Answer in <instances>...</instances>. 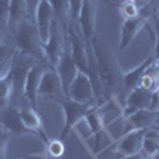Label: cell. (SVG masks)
Wrapping results in <instances>:
<instances>
[{
    "label": "cell",
    "mask_w": 159,
    "mask_h": 159,
    "mask_svg": "<svg viewBox=\"0 0 159 159\" xmlns=\"http://www.w3.org/2000/svg\"><path fill=\"white\" fill-rule=\"evenodd\" d=\"M67 46L70 51V56L80 72H88V51H86V42L83 37L75 34L73 29H67Z\"/></svg>",
    "instance_id": "10"
},
{
    "label": "cell",
    "mask_w": 159,
    "mask_h": 159,
    "mask_svg": "<svg viewBox=\"0 0 159 159\" xmlns=\"http://www.w3.org/2000/svg\"><path fill=\"white\" fill-rule=\"evenodd\" d=\"M84 123H86V126H88V129H89V132H91L92 137L100 135L102 132L105 130V126H103V121H102V116L99 115V111H97L96 107H92V108L86 113Z\"/></svg>",
    "instance_id": "24"
},
{
    "label": "cell",
    "mask_w": 159,
    "mask_h": 159,
    "mask_svg": "<svg viewBox=\"0 0 159 159\" xmlns=\"http://www.w3.org/2000/svg\"><path fill=\"white\" fill-rule=\"evenodd\" d=\"M19 118H21V123L25 127V130H30V132H37V134H42L45 142L48 140L46 135L43 134V124H42V116L37 111V108L30 107H21L19 108Z\"/></svg>",
    "instance_id": "19"
},
{
    "label": "cell",
    "mask_w": 159,
    "mask_h": 159,
    "mask_svg": "<svg viewBox=\"0 0 159 159\" xmlns=\"http://www.w3.org/2000/svg\"><path fill=\"white\" fill-rule=\"evenodd\" d=\"M67 99L80 102V103H86L89 107H97L94 91H92L89 76L86 73L78 70L76 76L73 78V81H72V84L67 91Z\"/></svg>",
    "instance_id": "5"
},
{
    "label": "cell",
    "mask_w": 159,
    "mask_h": 159,
    "mask_svg": "<svg viewBox=\"0 0 159 159\" xmlns=\"http://www.w3.org/2000/svg\"><path fill=\"white\" fill-rule=\"evenodd\" d=\"M0 127L5 129L10 135H21L25 132V127L21 123L19 118V107H7L3 108L2 119H0Z\"/></svg>",
    "instance_id": "16"
},
{
    "label": "cell",
    "mask_w": 159,
    "mask_h": 159,
    "mask_svg": "<svg viewBox=\"0 0 159 159\" xmlns=\"http://www.w3.org/2000/svg\"><path fill=\"white\" fill-rule=\"evenodd\" d=\"M153 129L159 134V116H157V119H156V123H154V126H153Z\"/></svg>",
    "instance_id": "36"
},
{
    "label": "cell",
    "mask_w": 159,
    "mask_h": 159,
    "mask_svg": "<svg viewBox=\"0 0 159 159\" xmlns=\"http://www.w3.org/2000/svg\"><path fill=\"white\" fill-rule=\"evenodd\" d=\"M46 99V100H64L65 94L62 91L61 80L57 76V72L54 67H45L42 80H40V88H38V99Z\"/></svg>",
    "instance_id": "7"
},
{
    "label": "cell",
    "mask_w": 159,
    "mask_h": 159,
    "mask_svg": "<svg viewBox=\"0 0 159 159\" xmlns=\"http://www.w3.org/2000/svg\"><path fill=\"white\" fill-rule=\"evenodd\" d=\"M2 42H3V35H2V34H0V43H2Z\"/></svg>",
    "instance_id": "39"
},
{
    "label": "cell",
    "mask_w": 159,
    "mask_h": 159,
    "mask_svg": "<svg viewBox=\"0 0 159 159\" xmlns=\"http://www.w3.org/2000/svg\"><path fill=\"white\" fill-rule=\"evenodd\" d=\"M51 10L54 13L56 21L62 25V22L65 24L67 19L70 18V10H69V0H48Z\"/></svg>",
    "instance_id": "25"
},
{
    "label": "cell",
    "mask_w": 159,
    "mask_h": 159,
    "mask_svg": "<svg viewBox=\"0 0 159 159\" xmlns=\"http://www.w3.org/2000/svg\"><path fill=\"white\" fill-rule=\"evenodd\" d=\"M61 107H62V111H64V127L61 130L59 139L65 140L67 135H69V132L81 121L92 107H89V105H86V103H80V102L70 100L67 97H65L64 100H61Z\"/></svg>",
    "instance_id": "4"
},
{
    "label": "cell",
    "mask_w": 159,
    "mask_h": 159,
    "mask_svg": "<svg viewBox=\"0 0 159 159\" xmlns=\"http://www.w3.org/2000/svg\"><path fill=\"white\" fill-rule=\"evenodd\" d=\"M97 111L99 115L102 116V121H103V126H108L110 123H113L115 119L124 116L123 115V105H118V102L111 97L108 99L107 102H103L100 105H97Z\"/></svg>",
    "instance_id": "20"
},
{
    "label": "cell",
    "mask_w": 159,
    "mask_h": 159,
    "mask_svg": "<svg viewBox=\"0 0 159 159\" xmlns=\"http://www.w3.org/2000/svg\"><path fill=\"white\" fill-rule=\"evenodd\" d=\"M121 159H153V157H148V156L139 153V154H132V156H123Z\"/></svg>",
    "instance_id": "34"
},
{
    "label": "cell",
    "mask_w": 159,
    "mask_h": 159,
    "mask_svg": "<svg viewBox=\"0 0 159 159\" xmlns=\"http://www.w3.org/2000/svg\"><path fill=\"white\" fill-rule=\"evenodd\" d=\"M27 19V3L25 0H10V18H8V29L15 30L16 25Z\"/></svg>",
    "instance_id": "22"
},
{
    "label": "cell",
    "mask_w": 159,
    "mask_h": 159,
    "mask_svg": "<svg viewBox=\"0 0 159 159\" xmlns=\"http://www.w3.org/2000/svg\"><path fill=\"white\" fill-rule=\"evenodd\" d=\"M145 27V19L143 18H135V19H123L121 24V40H119V49H126L134 38L142 32Z\"/></svg>",
    "instance_id": "17"
},
{
    "label": "cell",
    "mask_w": 159,
    "mask_h": 159,
    "mask_svg": "<svg viewBox=\"0 0 159 159\" xmlns=\"http://www.w3.org/2000/svg\"><path fill=\"white\" fill-rule=\"evenodd\" d=\"M142 154L148 156V157H153L154 154L159 153V134L151 127V129H147L145 132V137H143V143H142Z\"/></svg>",
    "instance_id": "23"
},
{
    "label": "cell",
    "mask_w": 159,
    "mask_h": 159,
    "mask_svg": "<svg viewBox=\"0 0 159 159\" xmlns=\"http://www.w3.org/2000/svg\"><path fill=\"white\" fill-rule=\"evenodd\" d=\"M32 65H34L32 59L29 56L21 54L16 49L13 61H11V97H15V100L24 96L25 78H27V73Z\"/></svg>",
    "instance_id": "3"
},
{
    "label": "cell",
    "mask_w": 159,
    "mask_h": 159,
    "mask_svg": "<svg viewBox=\"0 0 159 159\" xmlns=\"http://www.w3.org/2000/svg\"><path fill=\"white\" fill-rule=\"evenodd\" d=\"M10 134L0 127V159H7V148H8V142H10Z\"/></svg>",
    "instance_id": "30"
},
{
    "label": "cell",
    "mask_w": 159,
    "mask_h": 159,
    "mask_svg": "<svg viewBox=\"0 0 159 159\" xmlns=\"http://www.w3.org/2000/svg\"><path fill=\"white\" fill-rule=\"evenodd\" d=\"M11 61L13 57L3 67L2 73H0V111L7 108V105L11 99Z\"/></svg>",
    "instance_id": "21"
},
{
    "label": "cell",
    "mask_w": 159,
    "mask_h": 159,
    "mask_svg": "<svg viewBox=\"0 0 159 159\" xmlns=\"http://www.w3.org/2000/svg\"><path fill=\"white\" fill-rule=\"evenodd\" d=\"M89 2H91V3H94V5H96V3L99 2V0H89Z\"/></svg>",
    "instance_id": "37"
},
{
    "label": "cell",
    "mask_w": 159,
    "mask_h": 159,
    "mask_svg": "<svg viewBox=\"0 0 159 159\" xmlns=\"http://www.w3.org/2000/svg\"><path fill=\"white\" fill-rule=\"evenodd\" d=\"M157 116H159L157 111L143 108V110H137L134 113L127 115L126 119H127V124L130 126V129L135 130V129H151L156 123Z\"/></svg>",
    "instance_id": "18"
},
{
    "label": "cell",
    "mask_w": 159,
    "mask_h": 159,
    "mask_svg": "<svg viewBox=\"0 0 159 159\" xmlns=\"http://www.w3.org/2000/svg\"><path fill=\"white\" fill-rule=\"evenodd\" d=\"M153 159H159V153H157V154H154V156H153Z\"/></svg>",
    "instance_id": "38"
},
{
    "label": "cell",
    "mask_w": 159,
    "mask_h": 159,
    "mask_svg": "<svg viewBox=\"0 0 159 159\" xmlns=\"http://www.w3.org/2000/svg\"><path fill=\"white\" fill-rule=\"evenodd\" d=\"M56 72H57V76L61 80V84H62V91H64V94L65 97H67V91L73 81V78L76 76L78 73V69H76V65L70 56V51H69V46L65 48V51L62 52V56L59 57L57 64H56Z\"/></svg>",
    "instance_id": "11"
},
{
    "label": "cell",
    "mask_w": 159,
    "mask_h": 159,
    "mask_svg": "<svg viewBox=\"0 0 159 159\" xmlns=\"http://www.w3.org/2000/svg\"><path fill=\"white\" fill-rule=\"evenodd\" d=\"M156 16H157V19H159V7H157V13H156Z\"/></svg>",
    "instance_id": "40"
},
{
    "label": "cell",
    "mask_w": 159,
    "mask_h": 159,
    "mask_svg": "<svg viewBox=\"0 0 159 159\" xmlns=\"http://www.w3.org/2000/svg\"><path fill=\"white\" fill-rule=\"evenodd\" d=\"M56 18H54V13L51 10V5L48 0H42L38 3L37 10H35V16H34V24L37 27L38 37H40V42L42 45H45L49 38L51 34V27L54 24Z\"/></svg>",
    "instance_id": "8"
},
{
    "label": "cell",
    "mask_w": 159,
    "mask_h": 159,
    "mask_svg": "<svg viewBox=\"0 0 159 159\" xmlns=\"http://www.w3.org/2000/svg\"><path fill=\"white\" fill-rule=\"evenodd\" d=\"M147 129H135V130H129L127 134H124L121 139H118L115 142V153L121 154V156H132V154H139L142 151V143Z\"/></svg>",
    "instance_id": "9"
},
{
    "label": "cell",
    "mask_w": 159,
    "mask_h": 159,
    "mask_svg": "<svg viewBox=\"0 0 159 159\" xmlns=\"http://www.w3.org/2000/svg\"><path fill=\"white\" fill-rule=\"evenodd\" d=\"M13 32H15V46L21 54L29 56L30 59L45 57L43 45L40 42L37 27L32 21L22 19Z\"/></svg>",
    "instance_id": "2"
},
{
    "label": "cell",
    "mask_w": 159,
    "mask_h": 159,
    "mask_svg": "<svg viewBox=\"0 0 159 159\" xmlns=\"http://www.w3.org/2000/svg\"><path fill=\"white\" fill-rule=\"evenodd\" d=\"M0 73H2V72H0Z\"/></svg>",
    "instance_id": "41"
},
{
    "label": "cell",
    "mask_w": 159,
    "mask_h": 159,
    "mask_svg": "<svg viewBox=\"0 0 159 159\" xmlns=\"http://www.w3.org/2000/svg\"><path fill=\"white\" fill-rule=\"evenodd\" d=\"M151 100H153V92L142 89V88H135L126 96V102L123 103V115L127 116L137 110L150 108Z\"/></svg>",
    "instance_id": "12"
},
{
    "label": "cell",
    "mask_w": 159,
    "mask_h": 159,
    "mask_svg": "<svg viewBox=\"0 0 159 159\" xmlns=\"http://www.w3.org/2000/svg\"><path fill=\"white\" fill-rule=\"evenodd\" d=\"M43 70H45V67H42L38 64H34L27 73V78H25L24 96L27 99L29 105L34 108H37V105H38V88H40V80H42Z\"/></svg>",
    "instance_id": "14"
},
{
    "label": "cell",
    "mask_w": 159,
    "mask_h": 159,
    "mask_svg": "<svg viewBox=\"0 0 159 159\" xmlns=\"http://www.w3.org/2000/svg\"><path fill=\"white\" fill-rule=\"evenodd\" d=\"M46 156L51 159H57L61 156H64L65 153V145L64 140L61 139H52V140H46Z\"/></svg>",
    "instance_id": "26"
},
{
    "label": "cell",
    "mask_w": 159,
    "mask_h": 159,
    "mask_svg": "<svg viewBox=\"0 0 159 159\" xmlns=\"http://www.w3.org/2000/svg\"><path fill=\"white\" fill-rule=\"evenodd\" d=\"M83 2H84V0H69L70 19H72L73 22H76V19H78V15H80V11H81Z\"/></svg>",
    "instance_id": "31"
},
{
    "label": "cell",
    "mask_w": 159,
    "mask_h": 159,
    "mask_svg": "<svg viewBox=\"0 0 159 159\" xmlns=\"http://www.w3.org/2000/svg\"><path fill=\"white\" fill-rule=\"evenodd\" d=\"M153 22H154V29H156V56H154V59L159 65V19H157V16H154Z\"/></svg>",
    "instance_id": "33"
},
{
    "label": "cell",
    "mask_w": 159,
    "mask_h": 159,
    "mask_svg": "<svg viewBox=\"0 0 159 159\" xmlns=\"http://www.w3.org/2000/svg\"><path fill=\"white\" fill-rule=\"evenodd\" d=\"M89 43H91V48H92V54H94V59H96L97 72H99V76H100L102 86L105 89V94H108L110 99H111L121 91L123 73L119 70L116 61L105 51V48L99 43V40L92 38Z\"/></svg>",
    "instance_id": "1"
},
{
    "label": "cell",
    "mask_w": 159,
    "mask_h": 159,
    "mask_svg": "<svg viewBox=\"0 0 159 159\" xmlns=\"http://www.w3.org/2000/svg\"><path fill=\"white\" fill-rule=\"evenodd\" d=\"M118 10L121 13L123 19H135L140 16V8L134 2H130V0H124L123 3H119Z\"/></svg>",
    "instance_id": "27"
},
{
    "label": "cell",
    "mask_w": 159,
    "mask_h": 159,
    "mask_svg": "<svg viewBox=\"0 0 159 159\" xmlns=\"http://www.w3.org/2000/svg\"><path fill=\"white\" fill-rule=\"evenodd\" d=\"M130 2H134V3L140 8V7H145L147 3H150V0H130Z\"/></svg>",
    "instance_id": "35"
},
{
    "label": "cell",
    "mask_w": 159,
    "mask_h": 159,
    "mask_svg": "<svg viewBox=\"0 0 159 159\" xmlns=\"http://www.w3.org/2000/svg\"><path fill=\"white\" fill-rule=\"evenodd\" d=\"M16 52V46L15 45H10L8 42H3L0 43V72L3 70V67L10 62V59L13 57V54Z\"/></svg>",
    "instance_id": "28"
},
{
    "label": "cell",
    "mask_w": 159,
    "mask_h": 159,
    "mask_svg": "<svg viewBox=\"0 0 159 159\" xmlns=\"http://www.w3.org/2000/svg\"><path fill=\"white\" fill-rule=\"evenodd\" d=\"M65 48H67V38H65V34L62 32V25L57 21H54L48 42L43 45L45 59L52 67H56V64H57L59 57L62 56V52L65 51Z\"/></svg>",
    "instance_id": "6"
},
{
    "label": "cell",
    "mask_w": 159,
    "mask_h": 159,
    "mask_svg": "<svg viewBox=\"0 0 159 159\" xmlns=\"http://www.w3.org/2000/svg\"><path fill=\"white\" fill-rule=\"evenodd\" d=\"M8 18H10V0H0V34L8 30Z\"/></svg>",
    "instance_id": "29"
},
{
    "label": "cell",
    "mask_w": 159,
    "mask_h": 159,
    "mask_svg": "<svg viewBox=\"0 0 159 159\" xmlns=\"http://www.w3.org/2000/svg\"><path fill=\"white\" fill-rule=\"evenodd\" d=\"M76 22L80 25V32H81L83 40L91 42L94 38V27H96V5L91 3L89 0H84Z\"/></svg>",
    "instance_id": "13"
},
{
    "label": "cell",
    "mask_w": 159,
    "mask_h": 159,
    "mask_svg": "<svg viewBox=\"0 0 159 159\" xmlns=\"http://www.w3.org/2000/svg\"><path fill=\"white\" fill-rule=\"evenodd\" d=\"M153 62H154V57L150 56L147 61H143L140 65H137L135 69H132V70L123 73V78H121V91H119V92H124V96H127L130 91H134L135 88H139L142 75L145 73V70H147Z\"/></svg>",
    "instance_id": "15"
},
{
    "label": "cell",
    "mask_w": 159,
    "mask_h": 159,
    "mask_svg": "<svg viewBox=\"0 0 159 159\" xmlns=\"http://www.w3.org/2000/svg\"><path fill=\"white\" fill-rule=\"evenodd\" d=\"M40 2L42 0H25V3H27V19L32 22H34V16H35V10Z\"/></svg>",
    "instance_id": "32"
}]
</instances>
